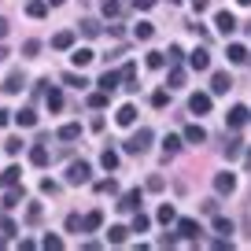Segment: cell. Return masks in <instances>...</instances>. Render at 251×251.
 <instances>
[{"instance_id":"18","label":"cell","mask_w":251,"mask_h":251,"mask_svg":"<svg viewBox=\"0 0 251 251\" xmlns=\"http://www.w3.org/2000/svg\"><path fill=\"white\" fill-rule=\"evenodd\" d=\"M71 59H74V67H89V63L96 59V52H93V48H74Z\"/></svg>"},{"instance_id":"6","label":"cell","mask_w":251,"mask_h":251,"mask_svg":"<svg viewBox=\"0 0 251 251\" xmlns=\"http://www.w3.org/2000/svg\"><path fill=\"white\" fill-rule=\"evenodd\" d=\"M177 233L185 236V240H200V233H203V229H200L196 218H181V222H177Z\"/></svg>"},{"instance_id":"39","label":"cell","mask_w":251,"mask_h":251,"mask_svg":"<svg viewBox=\"0 0 251 251\" xmlns=\"http://www.w3.org/2000/svg\"><path fill=\"white\" fill-rule=\"evenodd\" d=\"M89 107L103 111V107H107V93H103V89H100V93H93V96H89Z\"/></svg>"},{"instance_id":"42","label":"cell","mask_w":251,"mask_h":251,"mask_svg":"<svg viewBox=\"0 0 251 251\" xmlns=\"http://www.w3.org/2000/svg\"><path fill=\"white\" fill-rule=\"evenodd\" d=\"M96 192H118V181H115V177H103V181H96Z\"/></svg>"},{"instance_id":"8","label":"cell","mask_w":251,"mask_h":251,"mask_svg":"<svg viewBox=\"0 0 251 251\" xmlns=\"http://www.w3.org/2000/svg\"><path fill=\"white\" fill-rule=\"evenodd\" d=\"M188 67H192V71H211V52H207V48H196V52L188 55Z\"/></svg>"},{"instance_id":"43","label":"cell","mask_w":251,"mask_h":251,"mask_svg":"<svg viewBox=\"0 0 251 251\" xmlns=\"http://www.w3.org/2000/svg\"><path fill=\"white\" fill-rule=\"evenodd\" d=\"M4 151H8V155H19V151H23V141H19V137H11V141H4Z\"/></svg>"},{"instance_id":"37","label":"cell","mask_w":251,"mask_h":251,"mask_svg":"<svg viewBox=\"0 0 251 251\" xmlns=\"http://www.w3.org/2000/svg\"><path fill=\"white\" fill-rule=\"evenodd\" d=\"M166 85H170V89H181V85H185V71H181L177 63H174V71H170V81H166Z\"/></svg>"},{"instance_id":"11","label":"cell","mask_w":251,"mask_h":251,"mask_svg":"<svg viewBox=\"0 0 251 251\" xmlns=\"http://www.w3.org/2000/svg\"><path fill=\"white\" fill-rule=\"evenodd\" d=\"M100 226H103V211H89L85 218H81V233H96Z\"/></svg>"},{"instance_id":"15","label":"cell","mask_w":251,"mask_h":251,"mask_svg":"<svg viewBox=\"0 0 251 251\" xmlns=\"http://www.w3.org/2000/svg\"><path fill=\"white\" fill-rule=\"evenodd\" d=\"M11 118H15V126H23V129H33V126H37V115H33L30 107L15 111V115H11Z\"/></svg>"},{"instance_id":"55","label":"cell","mask_w":251,"mask_h":251,"mask_svg":"<svg viewBox=\"0 0 251 251\" xmlns=\"http://www.w3.org/2000/svg\"><path fill=\"white\" fill-rule=\"evenodd\" d=\"M8 122H11V111H0V129H4Z\"/></svg>"},{"instance_id":"57","label":"cell","mask_w":251,"mask_h":251,"mask_svg":"<svg viewBox=\"0 0 251 251\" xmlns=\"http://www.w3.org/2000/svg\"><path fill=\"white\" fill-rule=\"evenodd\" d=\"M48 4H52V8H59V4H67V0H48Z\"/></svg>"},{"instance_id":"53","label":"cell","mask_w":251,"mask_h":251,"mask_svg":"<svg viewBox=\"0 0 251 251\" xmlns=\"http://www.w3.org/2000/svg\"><path fill=\"white\" fill-rule=\"evenodd\" d=\"M151 4H155V0H133V8H137V11H148Z\"/></svg>"},{"instance_id":"20","label":"cell","mask_w":251,"mask_h":251,"mask_svg":"<svg viewBox=\"0 0 251 251\" xmlns=\"http://www.w3.org/2000/svg\"><path fill=\"white\" fill-rule=\"evenodd\" d=\"M45 103H48V111H63V93L59 89H45Z\"/></svg>"},{"instance_id":"45","label":"cell","mask_w":251,"mask_h":251,"mask_svg":"<svg viewBox=\"0 0 251 251\" xmlns=\"http://www.w3.org/2000/svg\"><path fill=\"white\" fill-rule=\"evenodd\" d=\"M0 233H8V236L15 233V222H11L8 214H4V211H0Z\"/></svg>"},{"instance_id":"27","label":"cell","mask_w":251,"mask_h":251,"mask_svg":"<svg viewBox=\"0 0 251 251\" xmlns=\"http://www.w3.org/2000/svg\"><path fill=\"white\" fill-rule=\"evenodd\" d=\"M155 218L163 222V226H170V222H177V211H174V203H163V207H159V211H155Z\"/></svg>"},{"instance_id":"10","label":"cell","mask_w":251,"mask_h":251,"mask_svg":"<svg viewBox=\"0 0 251 251\" xmlns=\"http://www.w3.org/2000/svg\"><path fill=\"white\" fill-rule=\"evenodd\" d=\"M214 30H218V33H226V37H229V33L236 30V19L229 15V11H218V15H214Z\"/></svg>"},{"instance_id":"47","label":"cell","mask_w":251,"mask_h":251,"mask_svg":"<svg viewBox=\"0 0 251 251\" xmlns=\"http://www.w3.org/2000/svg\"><path fill=\"white\" fill-rule=\"evenodd\" d=\"M41 244H45L48 251H59V248H63V240H59V236H52V233H48V236H45V240H41Z\"/></svg>"},{"instance_id":"9","label":"cell","mask_w":251,"mask_h":251,"mask_svg":"<svg viewBox=\"0 0 251 251\" xmlns=\"http://www.w3.org/2000/svg\"><path fill=\"white\" fill-rule=\"evenodd\" d=\"M118 211H141V188H129V192H126L122 196V203H118Z\"/></svg>"},{"instance_id":"48","label":"cell","mask_w":251,"mask_h":251,"mask_svg":"<svg viewBox=\"0 0 251 251\" xmlns=\"http://www.w3.org/2000/svg\"><path fill=\"white\" fill-rule=\"evenodd\" d=\"M163 188H166V181L159 177V174H155V177H148V192H163Z\"/></svg>"},{"instance_id":"30","label":"cell","mask_w":251,"mask_h":251,"mask_svg":"<svg viewBox=\"0 0 251 251\" xmlns=\"http://www.w3.org/2000/svg\"><path fill=\"white\" fill-rule=\"evenodd\" d=\"M19 203H23V188L11 185V188H8V196H4V211H11V207H19Z\"/></svg>"},{"instance_id":"12","label":"cell","mask_w":251,"mask_h":251,"mask_svg":"<svg viewBox=\"0 0 251 251\" xmlns=\"http://www.w3.org/2000/svg\"><path fill=\"white\" fill-rule=\"evenodd\" d=\"M118 74H122V81H126V89H129V93H137V89H141V85H137V63H126Z\"/></svg>"},{"instance_id":"25","label":"cell","mask_w":251,"mask_h":251,"mask_svg":"<svg viewBox=\"0 0 251 251\" xmlns=\"http://www.w3.org/2000/svg\"><path fill=\"white\" fill-rule=\"evenodd\" d=\"M133 37L137 41H151V37H155V26H151V23H137L133 26Z\"/></svg>"},{"instance_id":"13","label":"cell","mask_w":251,"mask_h":251,"mask_svg":"<svg viewBox=\"0 0 251 251\" xmlns=\"http://www.w3.org/2000/svg\"><path fill=\"white\" fill-rule=\"evenodd\" d=\"M115 122H118V126H133V122H137V107H133V103H122V107H118V115H115Z\"/></svg>"},{"instance_id":"4","label":"cell","mask_w":251,"mask_h":251,"mask_svg":"<svg viewBox=\"0 0 251 251\" xmlns=\"http://www.w3.org/2000/svg\"><path fill=\"white\" fill-rule=\"evenodd\" d=\"M251 118V111L244 107V103H236V107H229V115H226V122H229V129H240L244 122Z\"/></svg>"},{"instance_id":"33","label":"cell","mask_w":251,"mask_h":251,"mask_svg":"<svg viewBox=\"0 0 251 251\" xmlns=\"http://www.w3.org/2000/svg\"><path fill=\"white\" fill-rule=\"evenodd\" d=\"M126 236H129V229H126V226H111L107 229V240L111 244H126Z\"/></svg>"},{"instance_id":"28","label":"cell","mask_w":251,"mask_h":251,"mask_svg":"<svg viewBox=\"0 0 251 251\" xmlns=\"http://www.w3.org/2000/svg\"><path fill=\"white\" fill-rule=\"evenodd\" d=\"M78 137H81V126H78V122H67V126L59 129V141H78Z\"/></svg>"},{"instance_id":"14","label":"cell","mask_w":251,"mask_h":251,"mask_svg":"<svg viewBox=\"0 0 251 251\" xmlns=\"http://www.w3.org/2000/svg\"><path fill=\"white\" fill-rule=\"evenodd\" d=\"M118 81H122V74H118V71H103L96 85H100L103 93H115V85H118Z\"/></svg>"},{"instance_id":"17","label":"cell","mask_w":251,"mask_h":251,"mask_svg":"<svg viewBox=\"0 0 251 251\" xmlns=\"http://www.w3.org/2000/svg\"><path fill=\"white\" fill-rule=\"evenodd\" d=\"M52 48H59V52H67V48H74V33L71 30H59L52 37Z\"/></svg>"},{"instance_id":"56","label":"cell","mask_w":251,"mask_h":251,"mask_svg":"<svg viewBox=\"0 0 251 251\" xmlns=\"http://www.w3.org/2000/svg\"><path fill=\"white\" fill-rule=\"evenodd\" d=\"M8 55H11V52H8V48H4V45H0V63H4V59H8Z\"/></svg>"},{"instance_id":"41","label":"cell","mask_w":251,"mask_h":251,"mask_svg":"<svg viewBox=\"0 0 251 251\" xmlns=\"http://www.w3.org/2000/svg\"><path fill=\"white\" fill-rule=\"evenodd\" d=\"M166 103H170V93H166V89L151 93V107H166Z\"/></svg>"},{"instance_id":"59","label":"cell","mask_w":251,"mask_h":251,"mask_svg":"<svg viewBox=\"0 0 251 251\" xmlns=\"http://www.w3.org/2000/svg\"><path fill=\"white\" fill-rule=\"evenodd\" d=\"M248 166H251V151H248Z\"/></svg>"},{"instance_id":"40","label":"cell","mask_w":251,"mask_h":251,"mask_svg":"<svg viewBox=\"0 0 251 251\" xmlns=\"http://www.w3.org/2000/svg\"><path fill=\"white\" fill-rule=\"evenodd\" d=\"M148 67H151V71L166 67V52H148Z\"/></svg>"},{"instance_id":"44","label":"cell","mask_w":251,"mask_h":251,"mask_svg":"<svg viewBox=\"0 0 251 251\" xmlns=\"http://www.w3.org/2000/svg\"><path fill=\"white\" fill-rule=\"evenodd\" d=\"M37 52H41V41H26V45H23V55H26V59H33Z\"/></svg>"},{"instance_id":"21","label":"cell","mask_w":251,"mask_h":251,"mask_svg":"<svg viewBox=\"0 0 251 251\" xmlns=\"http://www.w3.org/2000/svg\"><path fill=\"white\" fill-rule=\"evenodd\" d=\"M222 151H226V159H240V151H244V141H240V137H229V141H226V148H222Z\"/></svg>"},{"instance_id":"29","label":"cell","mask_w":251,"mask_h":251,"mask_svg":"<svg viewBox=\"0 0 251 251\" xmlns=\"http://www.w3.org/2000/svg\"><path fill=\"white\" fill-rule=\"evenodd\" d=\"M103 26L96 23V19H81V37H100Z\"/></svg>"},{"instance_id":"34","label":"cell","mask_w":251,"mask_h":251,"mask_svg":"<svg viewBox=\"0 0 251 251\" xmlns=\"http://www.w3.org/2000/svg\"><path fill=\"white\" fill-rule=\"evenodd\" d=\"M100 163H103V170H118V151H115V148H107V151L100 155Z\"/></svg>"},{"instance_id":"3","label":"cell","mask_w":251,"mask_h":251,"mask_svg":"<svg viewBox=\"0 0 251 251\" xmlns=\"http://www.w3.org/2000/svg\"><path fill=\"white\" fill-rule=\"evenodd\" d=\"M214 192H218V196H233V192H236V177H233V174H214Z\"/></svg>"},{"instance_id":"24","label":"cell","mask_w":251,"mask_h":251,"mask_svg":"<svg viewBox=\"0 0 251 251\" xmlns=\"http://www.w3.org/2000/svg\"><path fill=\"white\" fill-rule=\"evenodd\" d=\"M148 229H151V218L141 214V211H133V229H129V233H148Z\"/></svg>"},{"instance_id":"5","label":"cell","mask_w":251,"mask_h":251,"mask_svg":"<svg viewBox=\"0 0 251 251\" xmlns=\"http://www.w3.org/2000/svg\"><path fill=\"white\" fill-rule=\"evenodd\" d=\"M188 111H192V115H207V111H211V96L207 93H192L188 96Z\"/></svg>"},{"instance_id":"31","label":"cell","mask_w":251,"mask_h":251,"mask_svg":"<svg viewBox=\"0 0 251 251\" xmlns=\"http://www.w3.org/2000/svg\"><path fill=\"white\" fill-rule=\"evenodd\" d=\"M45 11H48L45 0H30V4H26V15L30 19H45Z\"/></svg>"},{"instance_id":"35","label":"cell","mask_w":251,"mask_h":251,"mask_svg":"<svg viewBox=\"0 0 251 251\" xmlns=\"http://www.w3.org/2000/svg\"><path fill=\"white\" fill-rule=\"evenodd\" d=\"M100 11H103L107 19H115L118 11H122V4H118V0H100Z\"/></svg>"},{"instance_id":"51","label":"cell","mask_w":251,"mask_h":251,"mask_svg":"<svg viewBox=\"0 0 251 251\" xmlns=\"http://www.w3.org/2000/svg\"><path fill=\"white\" fill-rule=\"evenodd\" d=\"M166 55H170V63H181V55H185V52H181V45H170V52H166Z\"/></svg>"},{"instance_id":"16","label":"cell","mask_w":251,"mask_h":251,"mask_svg":"<svg viewBox=\"0 0 251 251\" xmlns=\"http://www.w3.org/2000/svg\"><path fill=\"white\" fill-rule=\"evenodd\" d=\"M30 163L33 166H48V148H45V141H37L30 148Z\"/></svg>"},{"instance_id":"58","label":"cell","mask_w":251,"mask_h":251,"mask_svg":"<svg viewBox=\"0 0 251 251\" xmlns=\"http://www.w3.org/2000/svg\"><path fill=\"white\" fill-rule=\"evenodd\" d=\"M240 4H248V8H251V0H240Z\"/></svg>"},{"instance_id":"1","label":"cell","mask_w":251,"mask_h":251,"mask_svg":"<svg viewBox=\"0 0 251 251\" xmlns=\"http://www.w3.org/2000/svg\"><path fill=\"white\" fill-rule=\"evenodd\" d=\"M151 137H155V133H151L148 126H141V129H137V133L126 141V151H129V155H141V151H148V148H151Z\"/></svg>"},{"instance_id":"23","label":"cell","mask_w":251,"mask_h":251,"mask_svg":"<svg viewBox=\"0 0 251 251\" xmlns=\"http://www.w3.org/2000/svg\"><path fill=\"white\" fill-rule=\"evenodd\" d=\"M19 174H23L19 166H8V170L0 174V188H11V185H19Z\"/></svg>"},{"instance_id":"19","label":"cell","mask_w":251,"mask_h":251,"mask_svg":"<svg viewBox=\"0 0 251 251\" xmlns=\"http://www.w3.org/2000/svg\"><path fill=\"white\" fill-rule=\"evenodd\" d=\"M229 89H233V81H229V74H214L211 78V93H229Z\"/></svg>"},{"instance_id":"32","label":"cell","mask_w":251,"mask_h":251,"mask_svg":"<svg viewBox=\"0 0 251 251\" xmlns=\"http://www.w3.org/2000/svg\"><path fill=\"white\" fill-rule=\"evenodd\" d=\"M163 151H166V159H170V155H177V151H181V137L166 133V141H163Z\"/></svg>"},{"instance_id":"46","label":"cell","mask_w":251,"mask_h":251,"mask_svg":"<svg viewBox=\"0 0 251 251\" xmlns=\"http://www.w3.org/2000/svg\"><path fill=\"white\" fill-rule=\"evenodd\" d=\"M41 192H45V196H55V192H59V185H55L52 177H45V181H41Z\"/></svg>"},{"instance_id":"52","label":"cell","mask_w":251,"mask_h":251,"mask_svg":"<svg viewBox=\"0 0 251 251\" xmlns=\"http://www.w3.org/2000/svg\"><path fill=\"white\" fill-rule=\"evenodd\" d=\"M8 30H11V23H8V19H4V15H0V41L8 37Z\"/></svg>"},{"instance_id":"22","label":"cell","mask_w":251,"mask_h":251,"mask_svg":"<svg viewBox=\"0 0 251 251\" xmlns=\"http://www.w3.org/2000/svg\"><path fill=\"white\" fill-rule=\"evenodd\" d=\"M185 141L188 144H203L207 141V129H203V126H188V129H185Z\"/></svg>"},{"instance_id":"50","label":"cell","mask_w":251,"mask_h":251,"mask_svg":"<svg viewBox=\"0 0 251 251\" xmlns=\"http://www.w3.org/2000/svg\"><path fill=\"white\" fill-rule=\"evenodd\" d=\"M26 222H30V226H33V222H41V207H37V203H30V211H26Z\"/></svg>"},{"instance_id":"2","label":"cell","mask_w":251,"mask_h":251,"mask_svg":"<svg viewBox=\"0 0 251 251\" xmlns=\"http://www.w3.org/2000/svg\"><path fill=\"white\" fill-rule=\"evenodd\" d=\"M89 174H93V166H89L85 159H81V163H71V166H67V181H71V185H85Z\"/></svg>"},{"instance_id":"38","label":"cell","mask_w":251,"mask_h":251,"mask_svg":"<svg viewBox=\"0 0 251 251\" xmlns=\"http://www.w3.org/2000/svg\"><path fill=\"white\" fill-rule=\"evenodd\" d=\"M63 81H67V85H74V89H85V85H89L85 74H74V71H71V74H63Z\"/></svg>"},{"instance_id":"7","label":"cell","mask_w":251,"mask_h":251,"mask_svg":"<svg viewBox=\"0 0 251 251\" xmlns=\"http://www.w3.org/2000/svg\"><path fill=\"white\" fill-rule=\"evenodd\" d=\"M23 85H26L23 71H11L8 78H4V85H0V89H4V93H8V96H15V93H23Z\"/></svg>"},{"instance_id":"26","label":"cell","mask_w":251,"mask_h":251,"mask_svg":"<svg viewBox=\"0 0 251 251\" xmlns=\"http://www.w3.org/2000/svg\"><path fill=\"white\" fill-rule=\"evenodd\" d=\"M226 55H229V63H248V48L244 45H229Z\"/></svg>"},{"instance_id":"49","label":"cell","mask_w":251,"mask_h":251,"mask_svg":"<svg viewBox=\"0 0 251 251\" xmlns=\"http://www.w3.org/2000/svg\"><path fill=\"white\" fill-rule=\"evenodd\" d=\"M81 229V214H71V218H67V233H78Z\"/></svg>"},{"instance_id":"54","label":"cell","mask_w":251,"mask_h":251,"mask_svg":"<svg viewBox=\"0 0 251 251\" xmlns=\"http://www.w3.org/2000/svg\"><path fill=\"white\" fill-rule=\"evenodd\" d=\"M192 8H196V11H207V8H211V0H192Z\"/></svg>"},{"instance_id":"36","label":"cell","mask_w":251,"mask_h":251,"mask_svg":"<svg viewBox=\"0 0 251 251\" xmlns=\"http://www.w3.org/2000/svg\"><path fill=\"white\" fill-rule=\"evenodd\" d=\"M214 233L229 236V233H233V222H229V218H222V214H214Z\"/></svg>"}]
</instances>
